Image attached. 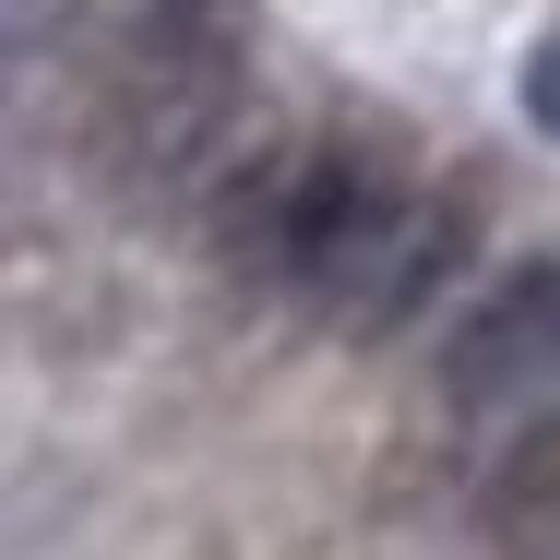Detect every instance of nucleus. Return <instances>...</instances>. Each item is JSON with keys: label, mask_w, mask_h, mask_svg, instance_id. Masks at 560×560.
<instances>
[{"label": "nucleus", "mask_w": 560, "mask_h": 560, "mask_svg": "<svg viewBox=\"0 0 560 560\" xmlns=\"http://www.w3.org/2000/svg\"><path fill=\"white\" fill-rule=\"evenodd\" d=\"M406 203H418V179L394 167V143H358V131H335V143H250L203 191V238H215V262L238 287L346 311Z\"/></svg>", "instance_id": "f257e3e1"}, {"label": "nucleus", "mask_w": 560, "mask_h": 560, "mask_svg": "<svg viewBox=\"0 0 560 560\" xmlns=\"http://www.w3.org/2000/svg\"><path fill=\"white\" fill-rule=\"evenodd\" d=\"M238 84H250V0H143L108 84H96V119H84L96 179L143 215L215 191Z\"/></svg>", "instance_id": "f03ea898"}, {"label": "nucleus", "mask_w": 560, "mask_h": 560, "mask_svg": "<svg viewBox=\"0 0 560 560\" xmlns=\"http://www.w3.org/2000/svg\"><path fill=\"white\" fill-rule=\"evenodd\" d=\"M442 406L465 430H525L560 418V250L513 262L501 287H477V311L442 346Z\"/></svg>", "instance_id": "7ed1b4c3"}, {"label": "nucleus", "mask_w": 560, "mask_h": 560, "mask_svg": "<svg viewBox=\"0 0 560 560\" xmlns=\"http://www.w3.org/2000/svg\"><path fill=\"white\" fill-rule=\"evenodd\" d=\"M465 250H477V203H465V191H418V203L394 215V238H382V262L358 275V299H346L335 323H346V335H406V323L453 287V262H465Z\"/></svg>", "instance_id": "20e7f679"}, {"label": "nucleus", "mask_w": 560, "mask_h": 560, "mask_svg": "<svg viewBox=\"0 0 560 560\" xmlns=\"http://www.w3.org/2000/svg\"><path fill=\"white\" fill-rule=\"evenodd\" d=\"M477 513H489L501 560H560V418L501 430V453L477 465Z\"/></svg>", "instance_id": "39448f33"}, {"label": "nucleus", "mask_w": 560, "mask_h": 560, "mask_svg": "<svg viewBox=\"0 0 560 560\" xmlns=\"http://www.w3.org/2000/svg\"><path fill=\"white\" fill-rule=\"evenodd\" d=\"M525 108H537V119L560 131V48H537V84H525Z\"/></svg>", "instance_id": "423d86ee"}]
</instances>
